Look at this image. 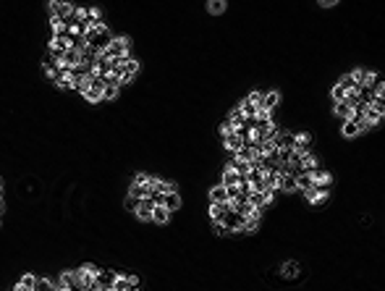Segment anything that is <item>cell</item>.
<instances>
[{"instance_id":"d6986e66","label":"cell","mask_w":385,"mask_h":291,"mask_svg":"<svg viewBox=\"0 0 385 291\" xmlns=\"http://www.w3.org/2000/svg\"><path fill=\"white\" fill-rule=\"evenodd\" d=\"M341 131H343V137H349V139H351V137H356V134H359V124H356V118L343 121V129H341Z\"/></svg>"},{"instance_id":"5b68a950","label":"cell","mask_w":385,"mask_h":291,"mask_svg":"<svg viewBox=\"0 0 385 291\" xmlns=\"http://www.w3.org/2000/svg\"><path fill=\"white\" fill-rule=\"evenodd\" d=\"M139 61L137 58H126V63H123V74H121V84H128V81H134V76L139 74Z\"/></svg>"},{"instance_id":"d4e9b609","label":"cell","mask_w":385,"mask_h":291,"mask_svg":"<svg viewBox=\"0 0 385 291\" xmlns=\"http://www.w3.org/2000/svg\"><path fill=\"white\" fill-rule=\"evenodd\" d=\"M336 84H338V87H341V89H346V92H349V89H359L356 84H354V79H351L349 74H346V76H341V79H338Z\"/></svg>"},{"instance_id":"7402d4cb","label":"cell","mask_w":385,"mask_h":291,"mask_svg":"<svg viewBox=\"0 0 385 291\" xmlns=\"http://www.w3.org/2000/svg\"><path fill=\"white\" fill-rule=\"evenodd\" d=\"M280 270H283L286 278H296V275H299V262H291V260H288V262H283V268H280Z\"/></svg>"},{"instance_id":"ba28073f","label":"cell","mask_w":385,"mask_h":291,"mask_svg":"<svg viewBox=\"0 0 385 291\" xmlns=\"http://www.w3.org/2000/svg\"><path fill=\"white\" fill-rule=\"evenodd\" d=\"M160 205H163V208L168 210V212H176L178 208H181V194H178V192H168V194H163Z\"/></svg>"},{"instance_id":"44dd1931","label":"cell","mask_w":385,"mask_h":291,"mask_svg":"<svg viewBox=\"0 0 385 291\" xmlns=\"http://www.w3.org/2000/svg\"><path fill=\"white\" fill-rule=\"evenodd\" d=\"M18 286H21L24 291H34V289H37V275H31V273L21 275V281H18Z\"/></svg>"},{"instance_id":"8992f818","label":"cell","mask_w":385,"mask_h":291,"mask_svg":"<svg viewBox=\"0 0 385 291\" xmlns=\"http://www.w3.org/2000/svg\"><path fill=\"white\" fill-rule=\"evenodd\" d=\"M312 181H314V186H320V189H330V184H333V176L328 171H325V168H314L312 171Z\"/></svg>"},{"instance_id":"836d02e7","label":"cell","mask_w":385,"mask_h":291,"mask_svg":"<svg viewBox=\"0 0 385 291\" xmlns=\"http://www.w3.org/2000/svg\"><path fill=\"white\" fill-rule=\"evenodd\" d=\"M131 291H142V289H139V286H137V289H131Z\"/></svg>"},{"instance_id":"4fadbf2b","label":"cell","mask_w":385,"mask_h":291,"mask_svg":"<svg viewBox=\"0 0 385 291\" xmlns=\"http://www.w3.org/2000/svg\"><path fill=\"white\" fill-rule=\"evenodd\" d=\"M280 102V92L278 89H273V92H265L262 95V105L260 108H265V111H275V105Z\"/></svg>"},{"instance_id":"7a4b0ae2","label":"cell","mask_w":385,"mask_h":291,"mask_svg":"<svg viewBox=\"0 0 385 291\" xmlns=\"http://www.w3.org/2000/svg\"><path fill=\"white\" fill-rule=\"evenodd\" d=\"M220 223L228 228V234H244V218H241L236 210H228L226 218H223Z\"/></svg>"},{"instance_id":"277c9868","label":"cell","mask_w":385,"mask_h":291,"mask_svg":"<svg viewBox=\"0 0 385 291\" xmlns=\"http://www.w3.org/2000/svg\"><path fill=\"white\" fill-rule=\"evenodd\" d=\"M223 147H226V150L231 152V155H236L244 147V134L241 131H231V134H226V137H223Z\"/></svg>"},{"instance_id":"ac0fdd59","label":"cell","mask_w":385,"mask_h":291,"mask_svg":"<svg viewBox=\"0 0 385 291\" xmlns=\"http://www.w3.org/2000/svg\"><path fill=\"white\" fill-rule=\"evenodd\" d=\"M170 215H173V212H168L163 205H155V210H152V221H155V223H168Z\"/></svg>"},{"instance_id":"6da1fadb","label":"cell","mask_w":385,"mask_h":291,"mask_svg":"<svg viewBox=\"0 0 385 291\" xmlns=\"http://www.w3.org/2000/svg\"><path fill=\"white\" fill-rule=\"evenodd\" d=\"M128 48H131V40H128V37H113L110 45H108L100 55H105L108 61H113V58H128Z\"/></svg>"},{"instance_id":"d6a6232c","label":"cell","mask_w":385,"mask_h":291,"mask_svg":"<svg viewBox=\"0 0 385 291\" xmlns=\"http://www.w3.org/2000/svg\"><path fill=\"white\" fill-rule=\"evenodd\" d=\"M0 194H3V181H0Z\"/></svg>"},{"instance_id":"4dcf8cb0","label":"cell","mask_w":385,"mask_h":291,"mask_svg":"<svg viewBox=\"0 0 385 291\" xmlns=\"http://www.w3.org/2000/svg\"><path fill=\"white\" fill-rule=\"evenodd\" d=\"M213 231H215V236H228V228L223 223H213Z\"/></svg>"},{"instance_id":"f1b7e54d","label":"cell","mask_w":385,"mask_h":291,"mask_svg":"<svg viewBox=\"0 0 385 291\" xmlns=\"http://www.w3.org/2000/svg\"><path fill=\"white\" fill-rule=\"evenodd\" d=\"M330 95H333V100H336V102H343V97H346V89H341V87H338V84H336Z\"/></svg>"},{"instance_id":"4316f807","label":"cell","mask_w":385,"mask_h":291,"mask_svg":"<svg viewBox=\"0 0 385 291\" xmlns=\"http://www.w3.org/2000/svg\"><path fill=\"white\" fill-rule=\"evenodd\" d=\"M134 184H137V186H147V189H150V184H152V176H147V173H137Z\"/></svg>"},{"instance_id":"30bf717a","label":"cell","mask_w":385,"mask_h":291,"mask_svg":"<svg viewBox=\"0 0 385 291\" xmlns=\"http://www.w3.org/2000/svg\"><path fill=\"white\" fill-rule=\"evenodd\" d=\"M309 142H312V134L307 131L293 134V152H309Z\"/></svg>"},{"instance_id":"f546056e","label":"cell","mask_w":385,"mask_h":291,"mask_svg":"<svg viewBox=\"0 0 385 291\" xmlns=\"http://www.w3.org/2000/svg\"><path fill=\"white\" fill-rule=\"evenodd\" d=\"M246 102H252V105L260 108V105H262V92H252V95L246 97Z\"/></svg>"},{"instance_id":"e0dca14e","label":"cell","mask_w":385,"mask_h":291,"mask_svg":"<svg viewBox=\"0 0 385 291\" xmlns=\"http://www.w3.org/2000/svg\"><path fill=\"white\" fill-rule=\"evenodd\" d=\"M280 189L296 192V176H293V173H280Z\"/></svg>"},{"instance_id":"3957f363","label":"cell","mask_w":385,"mask_h":291,"mask_svg":"<svg viewBox=\"0 0 385 291\" xmlns=\"http://www.w3.org/2000/svg\"><path fill=\"white\" fill-rule=\"evenodd\" d=\"M47 11H50L53 18H61V21H71V16H74V5L71 3H50Z\"/></svg>"},{"instance_id":"cb8c5ba5","label":"cell","mask_w":385,"mask_h":291,"mask_svg":"<svg viewBox=\"0 0 385 291\" xmlns=\"http://www.w3.org/2000/svg\"><path fill=\"white\" fill-rule=\"evenodd\" d=\"M118 89L121 87H102V102H110L118 97Z\"/></svg>"},{"instance_id":"ffe728a7","label":"cell","mask_w":385,"mask_h":291,"mask_svg":"<svg viewBox=\"0 0 385 291\" xmlns=\"http://www.w3.org/2000/svg\"><path fill=\"white\" fill-rule=\"evenodd\" d=\"M336 115H338V118H343V121H349L351 115H354V108L346 105V102H336Z\"/></svg>"},{"instance_id":"9c48e42d","label":"cell","mask_w":385,"mask_h":291,"mask_svg":"<svg viewBox=\"0 0 385 291\" xmlns=\"http://www.w3.org/2000/svg\"><path fill=\"white\" fill-rule=\"evenodd\" d=\"M228 171H236L239 173V176H246L249 171H252V163H249V160H241V158H233V155H231V160H228Z\"/></svg>"},{"instance_id":"603a6c76","label":"cell","mask_w":385,"mask_h":291,"mask_svg":"<svg viewBox=\"0 0 385 291\" xmlns=\"http://www.w3.org/2000/svg\"><path fill=\"white\" fill-rule=\"evenodd\" d=\"M128 194H131V197H137V199H144V197H150V189H147V186L131 184V186H128Z\"/></svg>"},{"instance_id":"52a82bcc","label":"cell","mask_w":385,"mask_h":291,"mask_svg":"<svg viewBox=\"0 0 385 291\" xmlns=\"http://www.w3.org/2000/svg\"><path fill=\"white\" fill-rule=\"evenodd\" d=\"M152 210H155V202H152L150 197H144L142 202H139V208H137V212H134V215L139 218V221H152Z\"/></svg>"},{"instance_id":"9a60e30c","label":"cell","mask_w":385,"mask_h":291,"mask_svg":"<svg viewBox=\"0 0 385 291\" xmlns=\"http://www.w3.org/2000/svg\"><path fill=\"white\" fill-rule=\"evenodd\" d=\"M226 212H228V202L226 205H213L210 202V221L213 223H220L223 218H226Z\"/></svg>"},{"instance_id":"8fae6325","label":"cell","mask_w":385,"mask_h":291,"mask_svg":"<svg viewBox=\"0 0 385 291\" xmlns=\"http://www.w3.org/2000/svg\"><path fill=\"white\" fill-rule=\"evenodd\" d=\"M307 194V199H309L312 205H323L325 199H328V194H330V189H320V186H312L309 192H304Z\"/></svg>"},{"instance_id":"83f0119b","label":"cell","mask_w":385,"mask_h":291,"mask_svg":"<svg viewBox=\"0 0 385 291\" xmlns=\"http://www.w3.org/2000/svg\"><path fill=\"white\" fill-rule=\"evenodd\" d=\"M139 202H142V199H137V197H131V194H126V210L137 212V208H139Z\"/></svg>"},{"instance_id":"2e32d148","label":"cell","mask_w":385,"mask_h":291,"mask_svg":"<svg viewBox=\"0 0 385 291\" xmlns=\"http://www.w3.org/2000/svg\"><path fill=\"white\" fill-rule=\"evenodd\" d=\"M312 186H314L312 173H299V176H296V189H299V192H309Z\"/></svg>"},{"instance_id":"1f68e13d","label":"cell","mask_w":385,"mask_h":291,"mask_svg":"<svg viewBox=\"0 0 385 291\" xmlns=\"http://www.w3.org/2000/svg\"><path fill=\"white\" fill-rule=\"evenodd\" d=\"M0 215H3V194H0Z\"/></svg>"},{"instance_id":"484cf974","label":"cell","mask_w":385,"mask_h":291,"mask_svg":"<svg viewBox=\"0 0 385 291\" xmlns=\"http://www.w3.org/2000/svg\"><path fill=\"white\" fill-rule=\"evenodd\" d=\"M207 11L210 14H223V11H226V0H213V3H207Z\"/></svg>"},{"instance_id":"5bb4252c","label":"cell","mask_w":385,"mask_h":291,"mask_svg":"<svg viewBox=\"0 0 385 291\" xmlns=\"http://www.w3.org/2000/svg\"><path fill=\"white\" fill-rule=\"evenodd\" d=\"M241 181H246V176H239L236 171H223V181H220V186H239Z\"/></svg>"},{"instance_id":"7c38bea8","label":"cell","mask_w":385,"mask_h":291,"mask_svg":"<svg viewBox=\"0 0 385 291\" xmlns=\"http://www.w3.org/2000/svg\"><path fill=\"white\" fill-rule=\"evenodd\" d=\"M210 202L213 205H226L228 202V192H226V186H213V189H210Z\"/></svg>"}]
</instances>
